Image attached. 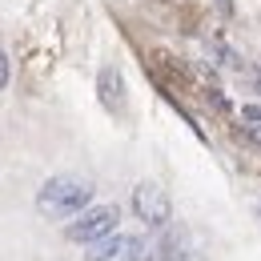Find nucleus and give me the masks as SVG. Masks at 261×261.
<instances>
[{
  "label": "nucleus",
  "mask_w": 261,
  "mask_h": 261,
  "mask_svg": "<svg viewBox=\"0 0 261 261\" xmlns=\"http://www.w3.org/2000/svg\"><path fill=\"white\" fill-rule=\"evenodd\" d=\"M85 205H93V185H89L85 177H68V173L44 181L40 193H36V213H40L44 221H68V217H76Z\"/></svg>",
  "instance_id": "1"
},
{
  "label": "nucleus",
  "mask_w": 261,
  "mask_h": 261,
  "mask_svg": "<svg viewBox=\"0 0 261 261\" xmlns=\"http://www.w3.org/2000/svg\"><path fill=\"white\" fill-rule=\"evenodd\" d=\"M117 221H121V209H117V205H85V209L76 213V221H68L65 237L76 241V245H93L100 237L117 233Z\"/></svg>",
  "instance_id": "2"
},
{
  "label": "nucleus",
  "mask_w": 261,
  "mask_h": 261,
  "mask_svg": "<svg viewBox=\"0 0 261 261\" xmlns=\"http://www.w3.org/2000/svg\"><path fill=\"white\" fill-rule=\"evenodd\" d=\"M133 213H137V221H145L149 229H165L169 217H173V201H169V193L157 181H141L133 189Z\"/></svg>",
  "instance_id": "3"
},
{
  "label": "nucleus",
  "mask_w": 261,
  "mask_h": 261,
  "mask_svg": "<svg viewBox=\"0 0 261 261\" xmlns=\"http://www.w3.org/2000/svg\"><path fill=\"white\" fill-rule=\"evenodd\" d=\"M149 257H153L149 241L133 237V233H109V237L93 241V253H89V261H149Z\"/></svg>",
  "instance_id": "4"
},
{
  "label": "nucleus",
  "mask_w": 261,
  "mask_h": 261,
  "mask_svg": "<svg viewBox=\"0 0 261 261\" xmlns=\"http://www.w3.org/2000/svg\"><path fill=\"white\" fill-rule=\"evenodd\" d=\"M97 93H100V105H105L109 113H125V105H129V89H125V76H121V68H117V65H105V68H100Z\"/></svg>",
  "instance_id": "5"
},
{
  "label": "nucleus",
  "mask_w": 261,
  "mask_h": 261,
  "mask_svg": "<svg viewBox=\"0 0 261 261\" xmlns=\"http://www.w3.org/2000/svg\"><path fill=\"white\" fill-rule=\"evenodd\" d=\"M161 261H201V257H197L193 249H181V245H169V249L161 253Z\"/></svg>",
  "instance_id": "6"
},
{
  "label": "nucleus",
  "mask_w": 261,
  "mask_h": 261,
  "mask_svg": "<svg viewBox=\"0 0 261 261\" xmlns=\"http://www.w3.org/2000/svg\"><path fill=\"white\" fill-rule=\"evenodd\" d=\"M241 121L245 125H261V105H245L241 109Z\"/></svg>",
  "instance_id": "7"
},
{
  "label": "nucleus",
  "mask_w": 261,
  "mask_h": 261,
  "mask_svg": "<svg viewBox=\"0 0 261 261\" xmlns=\"http://www.w3.org/2000/svg\"><path fill=\"white\" fill-rule=\"evenodd\" d=\"M4 85H8V57H4V48H0V93H4Z\"/></svg>",
  "instance_id": "8"
},
{
  "label": "nucleus",
  "mask_w": 261,
  "mask_h": 261,
  "mask_svg": "<svg viewBox=\"0 0 261 261\" xmlns=\"http://www.w3.org/2000/svg\"><path fill=\"white\" fill-rule=\"evenodd\" d=\"M249 137H253V141L261 145V125H249Z\"/></svg>",
  "instance_id": "9"
},
{
  "label": "nucleus",
  "mask_w": 261,
  "mask_h": 261,
  "mask_svg": "<svg viewBox=\"0 0 261 261\" xmlns=\"http://www.w3.org/2000/svg\"><path fill=\"white\" fill-rule=\"evenodd\" d=\"M221 4V12H233V0H217Z\"/></svg>",
  "instance_id": "10"
}]
</instances>
